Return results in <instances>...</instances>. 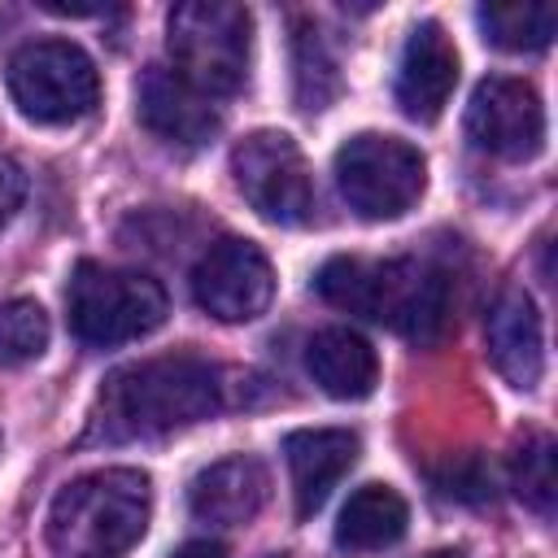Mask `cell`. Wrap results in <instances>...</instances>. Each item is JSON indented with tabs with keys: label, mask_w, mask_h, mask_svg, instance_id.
<instances>
[{
	"label": "cell",
	"mask_w": 558,
	"mask_h": 558,
	"mask_svg": "<svg viewBox=\"0 0 558 558\" xmlns=\"http://www.w3.org/2000/svg\"><path fill=\"white\" fill-rule=\"evenodd\" d=\"M222 405H227V384L209 357L196 353L140 357L105 375L87 418V440L100 445L157 440L218 414Z\"/></svg>",
	"instance_id": "obj_1"
},
{
	"label": "cell",
	"mask_w": 558,
	"mask_h": 558,
	"mask_svg": "<svg viewBox=\"0 0 558 558\" xmlns=\"http://www.w3.org/2000/svg\"><path fill=\"white\" fill-rule=\"evenodd\" d=\"M314 292L405 340H436L449 318L445 270L414 257H331L314 275Z\"/></svg>",
	"instance_id": "obj_2"
},
{
	"label": "cell",
	"mask_w": 558,
	"mask_h": 558,
	"mask_svg": "<svg viewBox=\"0 0 558 558\" xmlns=\"http://www.w3.org/2000/svg\"><path fill=\"white\" fill-rule=\"evenodd\" d=\"M153 510V484L135 466H105L70 480L48 506V545L61 558L126 554Z\"/></svg>",
	"instance_id": "obj_3"
},
{
	"label": "cell",
	"mask_w": 558,
	"mask_h": 558,
	"mask_svg": "<svg viewBox=\"0 0 558 558\" xmlns=\"http://www.w3.org/2000/svg\"><path fill=\"white\" fill-rule=\"evenodd\" d=\"M166 48L174 70L205 96H235L248 83L253 13L227 0H183L166 17Z\"/></svg>",
	"instance_id": "obj_4"
},
{
	"label": "cell",
	"mask_w": 558,
	"mask_h": 558,
	"mask_svg": "<svg viewBox=\"0 0 558 558\" xmlns=\"http://www.w3.org/2000/svg\"><path fill=\"white\" fill-rule=\"evenodd\" d=\"M170 314L166 288L144 270L78 262L65 288V318L83 344L113 349L157 331Z\"/></svg>",
	"instance_id": "obj_5"
},
{
	"label": "cell",
	"mask_w": 558,
	"mask_h": 558,
	"mask_svg": "<svg viewBox=\"0 0 558 558\" xmlns=\"http://www.w3.org/2000/svg\"><path fill=\"white\" fill-rule=\"evenodd\" d=\"M9 96L22 118L39 126L83 122L100 105L96 61L74 39H31L4 65Z\"/></svg>",
	"instance_id": "obj_6"
},
{
	"label": "cell",
	"mask_w": 558,
	"mask_h": 558,
	"mask_svg": "<svg viewBox=\"0 0 558 558\" xmlns=\"http://www.w3.org/2000/svg\"><path fill=\"white\" fill-rule=\"evenodd\" d=\"M331 170H336V187L344 205L366 222H388V218L410 214L427 187L423 153L410 140L379 135V131L349 135L336 148Z\"/></svg>",
	"instance_id": "obj_7"
},
{
	"label": "cell",
	"mask_w": 558,
	"mask_h": 558,
	"mask_svg": "<svg viewBox=\"0 0 558 558\" xmlns=\"http://www.w3.org/2000/svg\"><path fill=\"white\" fill-rule=\"evenodd\" d=\"M231 174L244 201L279 227H305L318 209L314 174L301 144L283 131H253L231 148Z\"/></svg>",
	"instance_id": "obj_8"
},
{
	"label": "cell",
	"mask_w": 558,
	"mask_h": 558,
	"mask_svg": "<svg viewBox=\"0 0 558 558\" xmlns=\"http://www.w3.org/2000/svg\"><path fill=\"white\" fill-rule=\"evenodd\" d=\"M196 305L218 323H253L275 301V270L270 257L240 235L209 244L192 270Z\"/></svg>",
	"instance_id": "obj_9"
},
{
	"label": "cell",
	"mask_w": 558,
	"mask_h": 558,
	"mask_svg": "<svg viewBox=\"0 0 558 558\" xmlns=\"http://www.w3.org/2000/svg\"><path fill=\"white\" fill-rule=\"evenodd\" d=\"M466 135L475 148L501 161H527L545 144V109L532 83L493 74L471 92Z\"/></svg>",
	"instance_id": "obj_10"
},
{
	"label": "cell",
	"mask_w": 558,
	"mask_h": 558,
	"mask_svg": "<svg viewBox=\"0 0 558 558\" xmlns=\"http://www.w3.org/2000/svg\"><path fill=\"white\" fill-rule=\"evenodd\" d=\"M135 113L140 122L179 148H196L222 126V109L214 96L192 87L174 65H148L135 83Z\"/></svg>",
	"instance_id": "obj_11"
},
{
	"label": "cell",
	"mask_w": 558,
	"mask_h": 558,
	"mask_svg": "<svg viewBox=\"0 0 558 558\" xmlns=\"http://www.w3.org/2000/svg\"><path fill=\"white\" fill-rule=\"evenodd\" d=\"M458 87V48L440 22H418L397 61V105L410 122H436Z\"/></svg>",
	"instance_id": "obj_12"
},
{
	"label": "cell",
	"mask_w": 558,
	"mask_h": 558,
	"mask_svg": "<svg viewBox=\"0 0 558 558\" xmlns=\"http://www.w3.org/2000/svg\"><path fill=\"white\" fill-rule=\"evenodd\" d=\"M484 344H488V362L497 366V375L519 388L532 392L545 375V331H541V314L536 301L523 288H506L488 318H484Z\"/></svg>",
	"instance_id": "obj_13"
},
{
	"label": "cell",
	"mask_w": 558,
	"mask_h": 558,
	"mask_svg": "<svg viewBox=\"0 0 558 558\" xmlns=\"http://www.w3.org/2000/svg\"><path fill=\"white\" fill-rule=\"evenodd\" d=\"M357 453H362V440L349 427H301L283 440V462L292 475V501L301 519L327 506L331 488L353 471Z\"/></svg>",
	"instance_id": "obj_14"
},
{
	"label": "cell",
	"mask_w": 558,
	"mask_h": 558,
	"mask_svg": "<svg viewBox=\"0 0 558 558\" xmlns=\"http://www.w3.org/2000/svg\"><path fill=\"white\" fill-rule=\"evenodd\" d=\"M266 466L257 458H222L214 466H205L192 484H187V506L196 523L209 527H244L262 506H266Z\"/></svg>",
	"instance_id": "obj_15"
},
{
	"label": "cell",
	"mask_w": 558,
	"mask_h": 558,
	"mask_svg": "<svg viewBox=\"0 0 558 558\" xmlns=\"http://www.w3.org/2000/svg\"><path fill=\"white\" fill-rule=\"evenodd\" d=\"M305 371L336 401H362L379 384V353L353 327H323L305 344Z\"/></svg>",
	"instance_id": "obj_16"
},
{
	"label": "cell",
	"mask_w": 558,
	"mask_h": 558,
	"mask_svg": "<svg viewBox=\"0 0 558 558\" xmlns=\"http://www.w3.org/2000/svg\"><path fill=\"white\" fill-rule=\"evenodd\" d=\"M405 527H410L405 497L388 484H362L336 519V545L349 554H375V549L397 545Z\"/></svg>",
	"instance_id": "obj_17"
},
{
	"label": "cell",
	"mask_w": 558,
	"mask_h": 558,
	"mask_svg": "<svg viewBox=\"0 0 558 558\" xmlns=\"http://www.w3.org/2000/svg\"><path fill=\"white\" fill-rule=\"evenodd\" d=\"M480 31L501 52H541V48H549V39L558 31V9L545 0H536V4H527V0L484 4Z\"/></svg>",
	"instance_id": "obj_18"
},
{
	"label": "cell",
	"mask_w": 558,
	"mask_h": 558,
	"mask_svg": "<svg viewBox=\"0 0 558 558\" xmlns=\"http://www.w3.org/2000/svg\"><path fill=\"white\" fill-rule=\"evenodd\" d=\"M510 484H514V497H519L527 510H536L541 519L554 514L558 475H554V436H549V432H532V436L514 449Z\"/></svg>",
	"instance_id": "obj_19"
},
{
	"label": "cell",
	"mask_w": 558,
	"mask_h": 558,
	"mask_svg": "<svg viewBox=\"0 0 558 558\" xmlns=\"http://www.w3.org/2000/svg\"><path fill=\"white\" fill-rule=\"evenodd\" d=\"M292 61H296V105L301 109H323L336 96L340 78H336V57L327 52V39L314 22H296Z\"/></svg>",
	"instance_id": "obj_20"
},
{
	"label": "cell",
	"mask_w": 558,
	"mask_h": 558,
	"mask_svg": "<svg viewBox=\"0 0 558 558\" xmlns=\"http://www.w3.org/2000/svg\"><path fill=\"white\" fill-rule=\"evenodd\" d=\"M48 314L31 296L0 305V366H26L48 349Z\"/></svg>",
	"instance_id": "obj_21"
},
{
	"label": "cell",
	"mask_w": 558,
	"mask_h": 558,
	"mask_svg": "<svg viewBox=\"0 0 558 558\" xmlns=\"http://www.w3.org/2000/svg\"><path fill=\"white\" fill-rule=\"evenodd\" d=\"M440 493L449 497H462V501H484L488 497V484H493V471H484V462L475 453H462L458 462H449V475L436 480Z\"/></svg>",
	"instance_id": "obj_22"
},
{
	"label": "cell",
	"mask_w": 558,
	"mask_h": 558,
	"mask_svg": "<svg viewBox=\"0 0 558 558\" xmlns=\"http://www.w3.org/2000/svg\"><path fill=\"white\" fill-rule=\"evenodd\" d=\"M22 201H26V174H22L17 161L0 157V231H4L9 218L22 209Z\"/></svg>",
	"instance_id": "obj_23"
},
{
	"label": "cell",
	"mask_w": 558,
	"mask_h": 558,
	"mask_svg": "<svg viewBox=\"0 0 558 558\" xmlns=\"http://www.w3.org/2000/svg\"><path fill=\"white\" fill-rule=\"evenodd\" d=\"M170 558H227V549H222L218 541H187V545H179Z\"/></svg>",
	"instance_id": "obj_24"
},
{
	"label": "cell",
	"mask_w": 558,
	"mask_h": 558,
	"mask_svg": "<svg viewBox=\"0 0 558 558\" xmlns=\"http://www.w3.org/2000/svg\"><path fill=\"white\" fill-rule=\"evenodd\" d=\"M427 558H462V554H453V549H440V554H427Z\"/></svg>",
	"instance_id": "obj_25"
}]
</instances>
